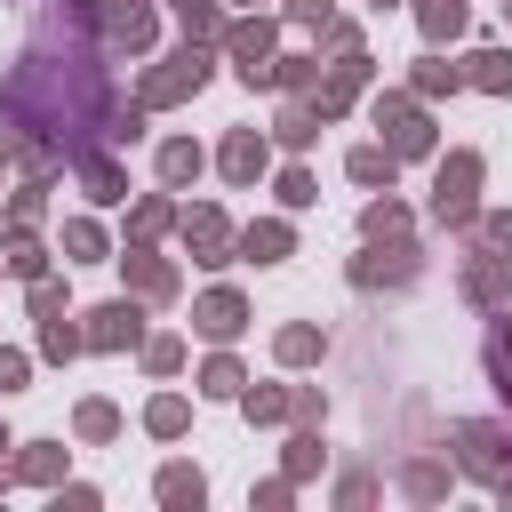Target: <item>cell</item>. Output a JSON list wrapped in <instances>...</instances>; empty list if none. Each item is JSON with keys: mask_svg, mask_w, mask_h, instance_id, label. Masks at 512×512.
Listing matches in <instances>:
<instances>
[{"mask_svg": "<svg viewBox=\"0 0 512 512\" xmlns=\"http://www.w3.org/2000/svg\"><path fill=\"white\" fill-rule=\"evenodd\" d=\"M472 184H480V152H448L440 184H432V216L440 224H472Z\"/></svg>", "mask_w": 512, "mask_h": 512, "instance_id": "cell-1", "label": "cell"}, {"mask_svg": "<svg viewBox=\"0 0 512 512\" xmlns=\"http://www.w3.org/2000/svg\"><path fill=\"white\" fill-rule=\"evenodd\" d=\"M200 80H208V56H200V48H184V56H168V64H160V72H152V80L136 88V104H144V112H160V104L192 96Z\"/></svg>", "mask_w": 512, "mask_h": 512, "instance_id": "cell-2", "label": "cell"}, {"mask_svg": "<svg viewBox=\"0 0 512 512\" xmlns=\"http://www.w3.org/2000/svg\"><path fill=\"white\" fill-rule=\"evenodd\" d=\"M376 128H392V152H400V160L432 152V120H424L408 96H384V104H376Z\"/></svg>", "mask_w": 512, "mask_h": 512, "instance_id": "cell-3", "label": "cell"}, {"mask_svg": "<svg viewBox=\"0 0 512 512\" xmlns=\"http://www.w3.org/2000/svg\"><path fill=\"white\" fill-rule=\"evenodd\" d=\"M232 56H240V80L264 88V80L280 72V64H272V24H264V16H256V24H232Z\"/></svg>", "mask_w": 512, "mask_h": 512, "instance_id": "cell-4", "label": "cell"}, {"mask_svg": "<svg viewBox=\"0 0 512 512\" xmlns=\"http://www.w3.org/2000/svg\"><path fill=\"white\" fill-rule=\"evenodd\" d=\"M184 248H192L200 264H224V248H232V224H224L216 208H184Z\"/></svg>", "mask_w": 512, "mask_h": 512, "instance_id": "cell-5", "label": "cell"}, {"mask_svg": "<svg viewBox=\"0 0 512 512\" xmlns=\"http://www.w3.org/2000/svg\"><path fill=\"white\" fill-rule=\"evenodd\" d=\"M464 296H472V304L512 296V256H496V248H488V256H472V264H464Z\"/></svg>", "mask_w": 512, "mask_h": 512, "instance_id": "cell-6", "label": "cell"}, {"mask_svg": "<svg viewBox=\"0 0 512 512\" xmlns=\"http://www.w3.org/2000/svg\"><path fill=\"white\" fill-rule=\"evenodd\" d=\"M80 336H88L96 352H112V344H136V304H96Z\"/></svg>", "mask_w": 512, "mask_h": 512, "instance_id": "cell-7", "label": "cell"}, {"mask_svg": "<svg viewBox=\"0 0 512 512\" xmlns=\"http://www.w3.org/2000/svg\"><path fill=\"white\" fill-rule=\"evenodd\" d=\"M104 32H112V48H144L152 40V8L144 0H104Z\"/></svg>", "mask_w": 512, "mask_h": 512, "instance_id": "cell-8", "label": "cell"}, {"mask_svg": "<svg viewBox=\"0 0 512 512\" xmlns=\"http://www.w3.org/2000/svg\"><path fill=\"white\" fill-rule=\"evenodd\" d=\"M192 320H200V336H216V344H224V336H240L248 304H240L232 288H216V296H200V312H192Z\"/></svg>", "mask_w": 512, "mask_h": 512, "instance_id": "cell-9", "label": "cell"}, {"mask_svg": "<svg viewBox=\"0 0 512 512\" xmlns=\"http://www.w3.org/2000/svg\"><path fill=\"white\" fill-rule=\"evenodd\" d=\"M224 176H232V184H256V176H264V136H256V128H232V144H224Z\"/></svg>", "mask_w": 512, "mask_h": 512, "instance_id": "cell-10", "label": "cell"}, {"mask_svg": "<svg viewBox=\"0 0 512 512\" xmlns=\"http://www.w3.org/2000/svg\"><path fill=\"white\" fill-rule=\"evenodd\" d=\"M128 280H136L144 296H176V272H168L160 256H144V248H128Z\"/></svg>", "mask_w": 512, "mask_h": 512, "instance_id": "cell-11", "label": "cell"}, {"mask_svg": "<svg viewBox=\"0 0 512 512\" xmlns=\"http://www.w3.org/2000/svg\"><path fill=\"white\" fill-rule=\"evenodd\" d=\"M464 80H472V88H488V96H504V88H512V56H504V48H480Z\"/></svg>", "mask_w": 512, "mask_h": 512, "instance_id": "cell-12", "label": "cell"}, {"mask_svg": "<svg viewBox=\"0 0 512 512\" xmlns=\"http://www.w3.org/2000/svg\"><path fill=\"white\" fill-rule=\"evenodd\" d=\"M416 16H424V40H456L464 32V0H416Z\"/></svg>", "mask_w": 512, "mask_h": 512, "instance_id": "cell-13", "label": "cell"}, {"mask_svg": "<svg viewBox=\"0 0 512 512\" xmlns=\"http://www.w3.org/2000/svg\"><path fill=\"white\" fill-rule=\"evenodd\" d=\"M192 176H200V144H184V136L160 144V184H192Z\"/></svg>", "mask_w": 512, "mask_h": 512, "instance_id": "cell-14", "label": "cell"}, {"mask_svg": "<svg viewBox=\"0 0 512 512\" xmlns=\"http://www.w3.org/2000/svg\"><path fill=\"white\" fill-rule=\"evenodd\" d=\"M392 168H400L392 144H360V152H352V176H360V184H392Z\"/></svg>", "mask_w": 512, "mask_h": 512, "instance_id": "cell-15", "label": "cell"}, {"mask_svg": "<svg viewBox=\"0 0 512 512\" xmlns=\"http://www.w3.org/2000/svg\"><path fill=\"white\" fill-rule=\"evenodd\" d=\"M240 248H248L256 264H280V256H288V224H248V232H240Z\"/></svg>", "mask_w": 512, "mask_h": 512, "instance_id": "cell-16", "label": "cell"}, {"mask_svg": "<svg viewBox=\"0 0 512 512\" xmlns=\"http://www.w3.org/2000/svg\"><path fill=\"white\" fill-rule=\"evenodd\" d=\"M208 488H200V472H184V464H168L160 472V504H200Z\"/></svg>", "mask_w": 512, "mask_h": 512, "instance_id": "cell-17", "label": "cell"}, {"mask_svg": "<svg viewBox=\"0 0 512 512\" xmlns=\"http://www.w3.org/2000/svg\"><path fill=\"white\" fill-rule=\"evenodd\" d=\"M312 136H320V112L312 104H288L280 112V144H312Z\"/></svg>", "mask_w": 512, "mask_h": 512, "instance_id": "cell-18", "label": "cell"}, {"mask_svg": "<svg viewBox=\"0 0 512 512\" xmlns=\"http://www.w3.org/2000/svg\"><path fill=\"white\" fill-rule=\"evenodd\" d=\"M64 248H72L80 264H96V256H104V232H96L88 216H72V224H64Z\"/></svg>", "mask_w": 512, "mask_h": 512, "instance_id": "cell-19", "label": "cell"}, {"mask_svg": "<svg viewBox=\"0 0 512 512\" xmlns=\"http://www.w3.org/2000/svg\"><path fill=\"white\" fill-rule=\"evenodd\" d=\"M80 344H88V336H80V328H64L56 312L40 320V352H48V360H64V352H80Z\"/></svg>", "mask_w": 512, "mask_h": 512, "instance_id": "cell-20", "label": "cell"}, {"mask_svg": "<svg viewBox=\"0 0 512 512\" xmlns=\"http://www.w3.org/2000/svg\"><path fill=\"white\" fill-rule=\"evenodd\" d=\"M144 424H152L160 440H176V432H184V400H176V392H160V400L144 408Z\"/></svg>", "mask_w": 512, "mask_h": 512, "instance_id": "cell-21", "label": "cell"}, {"mask_svg": "<svg viewBox=\"0 0 512 512\" xmlns=\"http://www.w3.org/2000/svg\"><path fill=\"white\" fill-rule=\"evenodd\" d=\"M80 176H88V200H120V168L112 160H80Z\"/></svg>", "mask_w": 512, "mask_h": 512, "instance_id": "cell-22", "label": "cell"}, {"mask_svg": "<svg viewBox=\"0 0 512 512\" xmlns=\"http://www.w3.org/2000/svg\"><path fill=\"white\" fill-rule=\"evenodd\" d=\"M112 432H120L112 400H88V408H80V440H112Z\"/></svg>", "mask_w": 512, "mask_h": 512, "instance_id": "cell-23", "label": "cell"}, {"mask_svg": "<svg viewBox=\"0 0 512 512\" xmlns=\"http://www.w3.org/2000/svg\"><path fill=\"white\" fill-rule=\"evenodd\" d=\"M360 224H368V240H384V232H392V240H400V232H408V216H400V208H392V200H376V208H368V216H360Z\"/></svg>", "mask_w": 512, "mask_h": 512, "instance_id": "cell-24", "label": "cell"}, {"mask_svg": "<svg viewBox=\"0 0 512 512\" xmlns=\"http://www.w3.org/2000/svg\"><path fill=\"white\" fill-rule=\"evenodd\" d=\"M0 264H8V272H24V280H32V272H40V240H32V232H16V240H8V256H0Z\"/></svg>", "mask_w": 512, "mask_h": 512, "instance_id": "cell-25", "label": "cell"}, {"mask_svg": "<svg viewBox=\"0 0 512 512\" xmlns=\"http://www.w3.org/2000/svg\"><path fill=\"white\" fill-rule=\"evenodd\" d=\"M200 392H208V400H232V392H240V368H232V360H208Z\"/></svg>", "mask_w": 512, "mask_h": 512, "instance_id": "cell-26", "label": "cell"}, {"mask_svg": "<svg viewBox=\"0 0 512 512\" xmlns=\"http://www.w3.org/2000/svg\"><path fill=\"white\" fill-rule=\"evenodd\" d=\"M280 200H288V208H312L320 192H312V176H304V168H280Z\"/></svg>", "mask_w": 512, "mask_h": 512, "instance_id": "cell-27", "label": "cell"}, {"mask_svg": "<svg viewBox=\"0 0 512 512\" xmlns=\"http://www.w3.org/2000/svg\"><path fill=\"white\" fill-rule=\"evenodd\" d=\"M56 472H64V456H56V448H32V456L16 464V480H56Z\"/></svg>", "mask_w": 512, "mask_h": 512, "instance_id": "cell-28", "label": "cell"}, {"mask_svg": "<svg viewBox=\"0 0 512 512\" xmlns=\"http://www.w3.org/2000/svg\"><path fill=\"white\" fill-rule=\"evenodd\" d=\"M176 8H184V32H192V40L216 32V8H208V0H176Z\"/></svg>", "mask_w": 512, "mask_h": 512, "instance_id": "cell-29", "label": "cell"}, {"mask_svg": "<svg viewBox=\"0 0 512 512\" xmlns=\"http://www.w3.org/2000/svg\"><path fill=\"white\" fill-rule=\"evenodd\" d=\"M312 352H320V336H312V328H288V336H280V360H288V368H296V360H312Z\"/></svg>", "mask_w": 512, "mask_h": 512, "instance_id": "cell-30", "label": "cell"}, {"mask_svg": "<svg viewBox=\"0 0 512 512\" xmlns=\"http://www.w3.org/2000/svg\"><path fill=\"white\" fill-rule=\"evenodd\" d=\"M488 368H496V376H504V392H512V328H496V336H488Z\"/></svg>", "mask_w": 512, "mask_h": 512, "instance_id": "cell-31", "label": "cell"}, {"mask_svg": "<svg viewBox=\"0 0 512 512\" xmlns=\"http://www.w3.org/2000/svg\"><path fill=\"white\" fill-rule=\"evenodd\" d=\"M456 80H464L456 64H424V72H416V88H424V96H440V88H456Z\"/></svg>", "mask_w": 512, "mask_h": 512, "instance_id": "cell-32", "label": "cell"}, {"mask_svg": "<svg viewBox=\"0 0 512 512\" xmlns=\"http://www.w3.org/2000/svg\"><path fill=\"white\" fill-rule=\"evenodd\" d=\"M144 360H152V368H160V376H168V368H176V360H184V344H176V336H152V344H144Z\"/></svg>", "mask_w": 512, "mask_h": 512, "instance_id": "cell-33", "label": "cell"}, {"mask_svg": "<svg viewBox=\"0 0 512 512\" xmlns=\"http://www.w3.org/2000/svg\"><path fill=\"white\" fill-rule=\"evenodd\" d=\"M288 408H296L288 392H248V416H264V424H272V416H288Z\"/></svg>", "mask_w": 512, "mask_h": 512, "instance_id": "cell-34", "label": "cell"}, {"mask_svg": "<svg viewBox=\"0 0 512 512\" xmlns=\"http://www.w3.org/2000/svg\"><path fill=\"white\" fill-rule=\"evenodd\" d=\"M480 240L488 248H512V216H480Z\"/></svg>", "mask_w": 512, "mask_h": 512, "instance_id": "cell-35", "label": "cell"}, {"mask_svg": "<svg viewBox=\"0 0 512 512\" xmlns=\"http://www.w3.org/2000/svg\"><path fill=\"white\" fill-rule=\"evenodd\" d=\"M288 16H296V24H328L336 8H328V0H288Z\"/></svg>", "mask_w": 512, "mask_h": 512, "instance_id": "cell-36", "label": "cell"}, {"mask_svg": "<svg viewBox=\"0 0 512 512\" xmlns=\"http://www.w3.org/2000/svg\"><path fill=\"white\" fill-rule=\"evenodd\" d=\"M24 384V352H0V392H16Z\"/></svg>", "mask_w": 512, "mask_h": 512, "instance_id": "cell-37", "label": "cell"}, {"mask_svg": "<svg viewBox=\"0 0 512 512\" xmlns=\"http://www.w3.org/2000/svg\"><path fill=\"white\" fill-rule=\"evenodd\" d=\"M0 448H8V432H0ZM0 480H8V464H0Z\"/></svg>", "mask_w": 512, "mask_h": 512, "instance_id": "cell-38", "label": "cell"}, {"mask_svg": "<svg viewBox=\"0 0 512 512\" xmlns=\"http://www.w3.org/2000/svg\"><path fill=\"white\" fill-rule=\"evenodd\" d=\"M504 16H512V0H504Z\"/></svg>", "mask_w": 512, "mask_h": 512, "instance_id": "cell-39", "label": "cell"}, {"mask_svg": "<svg viewBox=\"0 0 512 512\" xmlns=\"http://www.w3.org/2000/svg\"><path fill=\"white\" fill-rule=\"evenodd\" d=\"M248 8H256V0H248Z\"/></svg>", "mask_w": 512, "mask_h": 512, "instance_id": "cell-40", "label": "cell"}]
</instances>
